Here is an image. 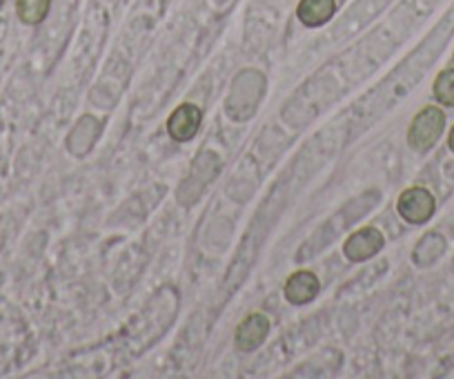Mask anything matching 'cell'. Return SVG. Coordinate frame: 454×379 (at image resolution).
<instances>
[{
  "label": "cell",
  "instance_id": "cell-5",
  "mask_svg": "<svg viewBox=\"0 0 454 379\" xmlns=\"http://www.w3.org/2000/svg\"><path fill=\"white\" fill-rule=\"evenodd\" d=\"M270 333V320L263 312H252L246 320L239 324L237 333H234V343L241 352H252L265 342Z\"/></svg>",
  "mask_w": 454,
  "mask_h": 379
},
{
  "label": "cell",
  "instance_id": "cell-2",
  "mask_svg": "<svg viewBox=\"0 0 454 379\" xmlns=\"http://www.w3.org/2000/svg\"><path fill=\"white\" fill-rule=\"evenodd\" d=\"M265 91V78L261 76L254 69H247V72L239 74V78L234 81L232 94H230V101H227L225 112L232 116V121H247V110L250 114H254L256 106L261 101V94Z\"/></svg>",
  "mask_w": 454,
  "mask_h": 379
},
{
  "label": "cell",
  "instance_id": "cell-12",
  "mask_svg": "<svg viewBox=\"0 0 454 379\" xmlns=\"http://www.w3.org/2000/svg\"><path fill=\"white\" fill-rule=\"evenodd\" d=\"M448 150L454 154V125L450 128V134H448Z\"/></svg>",
  "mask_w": 454,
  "mask_h": 379
},
{
  "label": "cell",
  "instance_id": "cell-8",
  "mask_svg": "<svg viewBox=\"0 0 454 379\" xmlns=\"http://www.w3.org/2000/svg\"><path fill=\"white\" fill-rule=\"evenodd\" d=\"M334 0H301L296 7V16L305 28H321L334 16Z\"/></svg>",
  "mask_w": 454,
  "mask_h": 379
},
{
  "label": "cell",
  "instance_id": "cell-9",
  "mask_svg": "<svg viewBox=\"0 0 454 379\" xmlns=\"http://www.w3.org/2000/svg\"><path fill=\"white\" fill-rule=\"evenodd\" d=\"M445 248H448V241H445V237L441 233L423 234V239L414 248L412 261L417 265H421V268H427V265L436 264L443 257Z\"/></svg>",
  "mask_w": 454,
  "mask_h": 379
},
{
  "label": "cell",
  "instance_id": "cell-4",
  "mask_svg": "<svg viewBox=\"0 0 454 379\" xmlns=\"http://www.w3.org/2000/svg\"><path fill=\"white\" fill-rule=\"evenodd\" d=\"M383 246H386V239H383L381 230L368 225V228L356 230L348 239L346 246H343V252H346V257L350 261H365L377 255V252H381Z\"/></svg>",
  "mask_w": 454,
  "mask_h": 379
},
{
  "label": "cell",
  "instance_id": "cell-1",
  "mask_svg": "<svg viewBox=\"0 0 454 379\" xmlns=\"http://www.w3.org/2000/svg\"><path fill=\"white\" fill-rule=\"evenodd\" d=\"M445 125H448V119L441 106L421 107L408 128V146L419 154H426L441 141Z\"/></svg>",
  "mask_w": 454,
  "mask_h": 379
},
{
  "label": "cell",
  "instance_id": "cell-13",
  "mask_svg": "<svg viewBox=\"0 0 454 379\" xmlns=\"http://www.w3.org/2000/svg\"><path fill=\"white\" fill-rule=\"evenodd\" d=\"M452 65H454V54H452Z\"/></svg>",
  "mask_w": 454,
  "mask_h": 379
},
{
  "label": "cell",
  "instance_id": "cell-7",
  "mask_svg": "<svg viewBox=\"0 0 454 379\" xmlns=\"http://www.w3.org/2000/svg\"><path fill=\"white\" fill-rule=\"evenodd\" d=\"M318 277L309 270H299V272L292 274L286 283V299L294 306H303V304H309L318 295Z\"/></svg>",
  "mask_w": 454,
  "mask_h": 379
},
{
  "label": "cell",
  "instance_id": "cell-6",
  "mask_svg": "<svg viewBox=\"0 0 454 379\" xmlns=\"http://www.w3.org/2000/svg\"><path fill=\"white\" fill-rule=\"evenodd\" d=\"M200 121H203V114L196 106L192 103H183L181 107L172 112V116L168 119V132L174 141L185 143L190 138L196 137V132L200 130Z\"/></svg>",
  "mask_w": 454,
  "mask_h": 379
},
{
  "label": "cell",
  "instance_id": "cell-10",
  "mask_svg": "<svg viewBox=\"0 0 454 379\" xmlns=\"http://www.w3.org/2000/svg\"><path fill=\"white\" fill-rule=\"evenodd\" d=\"M432 94L441 107H454V65L436 74L432 83Z\"/></svg>",
  "mask_w": 454,
  "mask_h": 379
},
{
  "label": "cell",
  "instance_id": "cell-3",
  "mask_svg": "<svg viewBox=\"0 0 454 379\" xmlns=\"http://www.w3.org/2000/svg\"><path fill=\"white\" fill-rule=\"evenodd\" d=\"M396 212H399V217L405 224L423 225L434 217L436 199L427 187H408L396 199Z\"/></svg>",
  "mask_w": 454,
  "mask_h": 379
},
{
  "label": "cell",
  "instance_id": "cell-11",
  "mask_svg": "<svg viewBox=\"0 0 454 379\" xmlns=\"http://www.w3.org/2000/svg\"><path fill=\"white\" fill-rule=\"evenodd\" d=\"M51 0H19L16 3V12L19 19L27 25H38L45 20L47 12H50Z\"/></svg>",
  "mask_w": 454,
  "mask_h": 379
}]
</instances>
